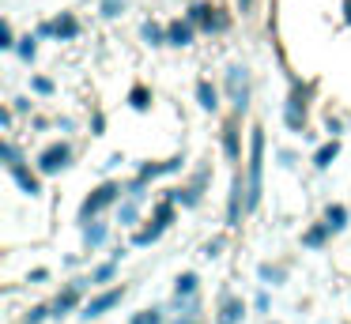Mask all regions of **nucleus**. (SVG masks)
I'll use <instances>...</instances> for the list:
<instances>
[{"instance_id": "42", "label": "nucleus", "mask_w": 351, "mask_h": 324, "mask_svg": "<svg viewBox=\"0 0 351 324\" xmlns=\"http://www.w3.org/2000/svg\"><path fill=\"white\" fill-rule=\"evenodd\" d=\"M49 275H53L49 268H31V271H27V283H31V286H38V283H49Z\"/></svg>"}, {"instance_id": "4", "label": "nucleus", "mask_w": 351, "mask_h": 324, "mask_svg": "<svg viewBox=\"0 0 351 324\" xmlns=\"http://www.w3.org/2000/svg\"><path fill=\"white\" fill-rule=\"evenodd\" d=\"M185 19L197 23V30L204 38H223V34H230V27H234V15H230L227 8L212 4V0H193V4L185 8Z\"/></svg>"}, {"instance_id": "13", "label": "nucleus", "mask_w": 351, "mask_h": 324, "mask_svg": "<svg viewBox=\"0 0 351 324\" xmlns=\"http://www.w3.org/2000/svg\"><path fill=\"white\" fill-rule=\"evenodd\" d=\"M245 321V298L234 294L230 286L219 290V301H215V324H242Z\"/></svg>"}, {"instance_id": "44", "label": "nucleus", "mask_w": 351, "mask_h": 324, "mask_svg": "<svg viewBox=\"0 0 351 324\" xmlns=\"http://www.w3.org/2000/svg\"><path fill=\"white\" fill-rule=\"evenodd\" d=\"M12 110H16V113H31L34 102H31V98H12Z\"/></svg>"}, {"instance_id": "10", "label": "nucleus", "mask_w": 351, "mask_h": 324, "mask_svg": "<svg viewBox=\"0 0 351 324\" xmlns=\"http://www.w3.org/2000/svg\"><path fill=\"white\" fill-rule=\"evenodd\" d=\"M242 113H227L219 128V151L230 166H242Z\"/></svg>"}, {"instance_id": "37", "label": "nucleus", "mask_w": 351, "mask_h": 324, "mask_svg": "<svg viewBox=\"0 0 351 324\" xmlns=\"http://www.w3.org/2000/svg\"><path fill=\"white\" fill-rule=\"evenodd\" d=\"M87 132H91V136H106V113H102V110H91V121H87Z\"/></svg>"}, {"instance_id": "49", "label": "nucleus", "mask_w": 351, "mask_h": 324, "mask_svg": "<svg viewBox=\"0 0 351 324\" xmlns=\"http://www.w3.org/2000/svg\"><path fill=\"white\" fill-rule=\"evenodd\" d=\"M53 125H57V128H61V132H72V128H76V121H72V117H57V121H53Z\"/></svg>"}, {"instance_id": "30", "label": "nucleus", "mask_w": 351, "mask_h": 324, "mask_svg": "<svg viewBox=\"0 0 351 324\" xmlns=\"http://www.w3.org/2000/svg\"><path fill=\"white\" fill-rule=\"evenodd\" d=\"M38 42H42V38L34 34V30H31V34H23V38H19V45H16V57L23 60V64H34V60H38Z\"/></svg>"}, {"instance_id": "16", "label": "nucleus", "mask_w": 351, "mask_h": 324, "mask_svg": "<svg viewBox=\"0 0 351 324\" xmlns=\"http://www.w3.org/2000/svg\"><path fill=\"white\" fill-rule=\"evenodd\" d=\"M167 230H170V226L159 223V219L152 215V219H144V223L129 234V245L132 249H152V245H159V241H162V234H167Z\"/></svg>"}, {"instance_id": "5", "label": "nucleus", "mask_w": 351, "mask_h": 324, "mask_svg": "<svg viewBox=\"0 0 351 324\" xmlns=\"http://www.w3.org/2000/svg\"><path fill=\"white\" fill-rule=\"evenodd\" d=\"M121 200H125V181H114V177H106L102 185H95L91 192L84 196V203H80L76 219H80V223H91V219L106 215L110 208H117Z\"/></svg>"}, {"instance_id": "3", "label": "nucleus", "mask_w": 351, "mask_h": 324, "mask_svg": "<svg viewBox=\"0 0 351 324\" xmlns=\"http://www.w3.org/2000/svg\"><path fill=\"white\" fill-rule=\"evenodd\" d=\"M223 95H227V105L230 113H250L253 105V72L250 64H242V60H234V64H227V72H223Z\"/></svg>"}, {"instance_id": "47", "label": "nucleus", "mask_w": 351, "mask_h": 324, "mask_svg": "<svg viewBox=\"0 0 351 324\" xmlns=\"http://www.w3.org/2000/svg\"><path fill=\"white\" fill-rule=\"evenodd\" d=\"M340 23H343V27H351V0H343V4H340Z\"/></svg>"}, {"instance_id": "51", "label": "nucleus", "mask_w": 351, "mask_h": 324, "mask_svg": "<svg viewBox=\"0 0 351 324\" xmlns=\"http://www.w3.org/2000/svg\"><path fill=\"white\" fill-rule=\"evenodd\" d=\"M31 125L38 128V132H46V128H49V121H46V117H31Z\"/></svg>"}, {"instance_id": "48", "label": "nucleus", "mask_w": 351, "mask_h": 324, "mask_svg": "<svg viewBox=\"0 0 351 324\" xmlns=\"http://www.w3.org/2000/svg\"><path fill=\"white\" fill-rule=\"evenodd\" d=\"M167 324H204V316H178L174 313V321H167Z\"/></svg>"}, {"instance_id": "8", "label": "nucleus", "mask_w": 351, "mask_h": 324, "mask_svg": "<svg viewBox=\"0 0 351 324\" xmlns=\"http://www.w3.org/2000/svg\"><path fill=\"white\" fill-rule=\"evenodd\" d=\"M72 162H76V147L69 140H53L34 155V166H38L42 177H61V173L72 170Z\"/></svg>"}, {"instance_id": "29", "label": "nucleus", "mask_w": 351, "mask_h": 324, "mask_svg": "<svg viewBox=\"0 0 351 324\" xmlns=\"http://www.w3.org/2000/svg\"><path fill=\"white\" fill-rule=\"evenodd\" d=\"M19 162H27V155H23V147H19L16 140H0V166L4 170H12V166H19Z\"/></svg>"}, {"instance_id": "35", "label": "nucleus", "mask_w": 351, "mask_h": 324, "mask_svg": "<svg viewBox=\"0 0 351 324\" xmlns=\"http://www.w3.org/2000/svg\"><path fill=\"white\" fill-rule=\"evenodd\" d=\"M125 12H129V0H99V19H106V23L121 19Z\"/></svg>"}, {"instance_id": "31", "label": "nucleus", "mask_w": 351, "mask_h": 324, "mask_svg": "<svg viewBox=\"0 0 351 324\" xmlns=\"http://www.w3.org/2000/svg\"><path fill=\"white\" fill-rule=\"evenodd\" d=\"M212 177H215L212 162H197V166H193V173H189V185L197 188V192H208V185H212Z\"/></svg>"}, {"instance_id": "9", "label": "nucleus", "mask_w": 351, "mask_h": 324, "mask_svg": "<svg viewBox=\"0 0 351 324\" xmlns=\"http://www.w3.org/2000/svg\"><path fill=\"white\" fill-rule=\"evenodd\" d=\"M125 294H129V286H121V283H110V286H99V290H91V298L84 301V309H80V321L84 324H91V321H102L106 313H114L117 306L125 301Z\"/></svg>"}, {"instance_id": "50", "label": "nucleus", "mask_w": 351, "mask_h": 324, "mask_svg": "<svg viewBox=\"0 0 351 324\" xmlns=\"http://www.w3.org/2000/svg\"><path fill=\"white\" fill-rule=\"evenodd\" d=\"M121 162H125L121 155H110V158H106V170H117V166H121Z\"/></svg>"}, {"instance_id": "52", "label": "nucleus", "mask_w": 351, "mask_h": 324, "mask_svg": "<svg viewBox=\"0 0 351 324\" xmlns=\"http://www.w3.org/2000/svg\"><path fill=\"white\" fill-rule=\"evenodd\" d=\"M268 324H280V321H268Z\"/></svg>"}, {"instance_id": "18", "label": "nucleus", "mask_w": 351, "mask_h": 324, "mask_svg": "<svg viewBox=\"0 0 351 324\" xmlns=\"http://www.w3.org/2000/svg\"><path fill=\"white\" fill-rule=\"evenodd\" d=\"M114 223H121V230H136V226L144 223V200L125 196V200L114 208Z\"/></svg>"}, {"instance_id": "25", "label": "nucleus", "mask_w": 351, "mask_h": 324, "mask_svg": "<svg viewBox=\"0 0 351 324\" xmlns=\"http://www.w3.org/2000/svg\"><path fill=\"white\" fill-rule=\"evenodd\" d=\"M125 102H129V110L147 113V110H152V102H155V95H152V87H147V83H132L129 95H125Z\"/></svg>"}, {"instance_id": "24", "label": "nucleus", "mask_w": 351, "mask_h": 324, "mask_svg": "<svg viewBox=\"0 0 351 324\" xmlns=\"http://www.w3.org/2000/svg\"><path fill=\"white\" fill-rule=\"evenodd\" d=\"M140 42H144L147 49H162V45H167V23L144 19L140 23Z\"/></svg>"}, {"instance_id": "15", "label": "nucleus", "mask_w": 351, "mask_h": 324, "mask_svg": "<svg viewBox=\"0 0 351 324\" xmlns=\"http://www.w3.org/2000/svg\"><path fill=\"white\" fill-rule=\"evenodd\" d=\"M197 38H200L197 23L185 19V15L167 23V45H170V49H189V45H197Z\"/></svg>"}, {"instance_id": "33", "label": "nucleus", "mask_w": 351, "mask_h": 324, "mask_svg": "<svg viewBox=\"0 0 351 324\" xmlns=\"http://www.w3.org/2000/svg\"><path fill=\"white\" fill-rule=\"evenodd\" d=\"M129 324H167V309H162V306H147V309H140V313H132Z\"/></svg>"}, {"instance_id": "7", "label": "nucleus", "mask_w": 351, "mask_h": 324, "mask_svg": "<svg viewBox=\"0 0 351 324\" xmlns=\"http://www.w3.org/2000/svg\"><path fill=\"white\" fill-rule=\"evenodd\" d=\"M87 290H95V283H91V275H72L69 283L61 286V290L49 298V309H53V321H64V316H72V313H80L84 309V294Z\"/></svg>"}, {"instance_id": "41", "label": "nucleus", "mask_w": 351, "mask_h": 324, "mask_svg": "<svg viewBox=\"0 0 351 324\" xmlns=\"http://www.w3.org/2000/svg\"><path fill=\"white\" fill-rule=\"evenodd\" d=\"M16 117H19V113L12 110V105H0V128H4V132H12V125H16Z\"/></svg>"}, {"instance_id": "38", "label": "nucleus", "mask_w": 351, "mask_h": 324, "mask_svg": "<svg viewBox=\"0 0 351 324\" xmlns=\"http://www.w3.org/2000/svg\"><path fill=\"white\" fill-rule=\"evenodd\" d=\"M223 249H227V238H223V234H219V238H208V241H204V256H208V260L223 256Z\"/></svg>"}, {"instance_id": "1", "label": "nucleus", "mask_w": 351, "mask_h": 324, "mask_svg": "<svg viewBox=\"0 0 351 324\" xmlns=\"http://www.w3.org/2000/svg\"><path fill=\"white\" fill-rule=\"evenodd\" d=\"M317 98V79L287 75V98H283V128L291 136H310V110Z\"/></svg>"}, {"instance_id": "12", "label": "nucleus", "mask_w": 351, "mask_h": 324, "mask_svg": "<svg viewBox=\"0 0 351 324\" xmlns=\"http://www.w3.org/2000/svg\"><path fill=\"white\" fill-rule=\"evenodd\" d=\"M185 170V151H178V155L170 158H147V162L136 166V173L144 181H159V177H174V173Z\"/></svg>"}, {"instance_id": "36", "label": "nucleus", "mask_w": 351, "mask_h": 324, "mask_svg": "<svg viewBox=\"0 0 351 324\" xmlns=\"http://www.w3.org/2000/svg\"><path fill=\"white\" fill-rule=\"evenodd\" d=\"M16 45H19V34H16V27H12V19H0V49L16 53Z\"/></svg>"}, {"instance_id": "14", "label": "nucleus", "mask_w": 351, "mask_h": 324, "mask_svg": "<svg viewBox=\"0 0 351 324\" xmlns=\"http://www.w3.org/2000/svg\"><path fill=\"white\" fill-rule=\"evenodd\" d=\"M110 234H114V226L106 223V219H91V223H80V238H84V253H99V249L110 245Z\"/></svg>"}, {"instance_id": "2", "label": "nucleus", "mask_w": 351, "mask_h": 324, "mask_svg": "<svg viewBox=\"0 0 351 324\" xmlns=\"http://www.w3.org/2000/svg\"><path fill=\"white\" fill-rule=\"evenodd\" d=\"M265 128L253 125L250 128V147H245V181H250V215L261 208V196H265Z\"/></svg>"}, {"instance_id": "34", "label": "nucleus", "mask_w": 351, "mask_h": 324, "mask_svg": "<svg viewBox=\"0 0 351 324\" xmlns=\"http://www.w3.org/2000/svg\"><path fill=\"white\" fill-rule=\"evenodd\" d=\"M31 95L34 98H53L57 95V83L49 79V75H42V72H31Z\"/></svg>"}, {"instance_id": "26", "label": "nucleus", "mask_w": 351, "mask_h": 324, "mask_svg": "<svg viewBox=\"0 0 351 324\" xmlns=\"http://www.w3.org/2000/svg\"><path fill=\"white\" fill-rule=\"evenodd\" d=\"M287 275H291L287 264H272V260L257 264V279H261L265 286H283V283H287Z\"/></svg>"}, {"instance_id": "32", "label": "nucleus", "mask_w": 351, "mask_h": 324, "mask_svg": "<svg viewBox=\"0 0 351 324\" xmlns=\"http://www.w3.org/2000/svg\"><path fill=\"white\" fill-rule=\"evenodd\" d=\"M53 321V309H49V301H38V306L23 309V316H19V324H46Z\"/></svg>"}, {"instance_id": "6", "label": "nucleus", "mask_w": 351, "mask_h": 324, "mask_svg": "<svg viewBox=\"0 0 351 324\" xmlns=\"http://www.w3.org/2000/svg\"><path fill=\"white\" fill-rule=\"evenodd\" d=\"M250 215V181H245V166H230V188H227V230H238Z\"/></svg>"}, {"instance_id": "19", "label": "nucleus", "mask_w": 351, "mask_h": 324, "mask_svg": "<svg viewBox=\"0 0 351 324\" xmlns=\"http://www.w3.org/2000/svg\"><path fill=\"white\" fill-rule=\"evenodd\" d=\"M332 238H336V234L328 230V223H325V219H317V223H310V226L302 230V249H310V253H321V249H325Z\"/></svg>"}, {"instance_id": "21", "label": "nucleus", "mask_w": 351, "mask_h": 324, "mask_svg": "<svg viewBox=\"0 0 351 324\" xmlns=\"http://www.w3.org/2000/svg\"><path fill=\"white\" fill-rule=\"evenodd\" d=\"M162 196H167V200H174L182 211H193V208H200V203H204V192H197L189 181H185V185H170Z\"/></svg>"}, {"instance_id": "39", "label": "nucleus", "mask_w": 351, "mask_h": 324, "mask_svg": "<svg viewBox=\"0 0 351 324\" xmlns=\"http://www.w3.org/2000/svg\"><path fill=\"white\" fill-rule=\"evenodd\" d=\"M34 34H38L42 42H57V30H53V19H42L38 27H34Z\"/></svg>"}, {"instance_id": "45", "label": "nucleus", "mask_w": 351, "mask_h": 324, "mask_svg": "<svg viewBox=\"0 0 351 324\" xmlns=\"http://www.w3.org/2000/svg\"><path fill=\"white\" fill-rule=\"evenodd\" d=\"M276 158H280V166H287V170L298 162V155H295V151H276Z\"/></svg>"}, {"instance_id": "23", "label": "nucleus", "mask_w": 351, "mask_h": 324, "mask_svg": "<svg viewBox=\"0 0 351 324\" xmlns=\"http://www.w3.org/2000/svg\"><path fill=\"white\" fill-rule=\"evenodd\" d=\"M321 219L328 223V230H332V234H343V230H348V223H351V208H348V203H325Z\"/></svg>"}, {"instance_id": "27", "label": "nucleus", "mask_w": 351, "mask_h": 324, "mask_svg": "<svg viewBox=\"0 0 351 324\" xmlns=\"http://www.w3.org/2000/svg\"><path fill=\"white\" fill-rule=\"evenodd\" d=\"M117 256H110V260H102V264H95L91 271H87V275H91V283H95V290H99V286H110L117 279Z\"/></svg>"}, {"instance_id": "40", "label": "nucleus", "mask_w": 351, "mask_h": 324, "mask_svg": "<svg viewBox=\"0 0 351 324\" xmlns=\"http://www.w3.org/2000/svg\"><path fill=\"white\" fill-rule=\"evenodd\" d=\"M253 309H257V313H268V309H272V294H268V286H261V290H257Z\"/></svg>"}, {"instance_id": "46", "label": "nucleus", "mask_w": 351, "mask_h": 324, "mask_svg": "<svg viewBox=\"0 0 351 324\" xmlns=\"http://www.w3.org/2000/svg\"><path fill=\"white\" fill-rule=\"evenodd\" d=\"M234 4H238V12H242V19H245V15H253V8H257V0H234Z\"/></svg>"}, {"instance_id": "20", "label": "nucleus", "mask_w": 351, "mask_h": 324, "mask_svg": "<svg viewBox=\"0 0 351 324\" xmlns=\"http://www.w3.org/2000/svg\"><path fill=\"white\" fill-rule=\"evenodd\" d=\"M53 30H57V42H76V38L84 34V23H80L76 12H57Z\"/></svg>"}, {"instance_id": "28", "label": "nucleus", "mask_w": 351, "mask_h": 324, "mask_svg": "<svg viewBox=\"0 0 351 324\" xmlns=\"http://www.w3.org/2000/svg\"><path fill=\"white\" fill-rule=\"evenodd\" d=\"M200 294V275L197 271H182L174 279V298H197Z\"/></svg>"}, {"instance_id": "17", "label": "nucleus", "mask_w": 351, "mask_h": 324, "mask_svg": "<svg viewBox=\"0 0 351 324\" xmlns=\"http://www.w3.org/2000/svg\"><path fill=\"white\" fill-rule=\"evenodd\" d=\"M193 95H197V105H200L204 113H219V110H223V98H227V95H223L219 83H212L208 75H200V79H197Z\"/></svg>"}, {"instance_id": "22", "label": "nucleus", "mask_w": 351, "mask_h": 324, "mask_svg": "<svg viewBox=\"0 0 351 324\" xmlns=\"http://www.w3.org/2000/svg\"><path fill=\"white\" fill-rule=\"evenodd\" d=\"M336 158H340V136H328L325 143H317V147H313V170H317V173L332 170Z\"/></svg>"}, {"instance_id": "43", "label": "nucleus", "mask_w": 351, "mask_h": 324, "mask_svg": "<svg viewBox=\"0 0 351 324\" xmlns=\"http://www.w3.org/2000/svg\"><path fill=\"white\" fill-rule=\"evenodd\" d=\"M325 132H328V136H343V121L328 113V117H325Z\"/></svg>"}, {"instance_id": "11", "label": "nucleus", "mask_w": 351, "mask_h": 324, "mask_svg": "<svg viewBox=\"0 0 351 324\" xmlns=\"http://www.w3.org/2000/svg\"><path fill=\"white\" fill-rule=\"evenodd\" d=\"M8 177H12V185L19 188V192L27 196V200H38L42 192H46V185H42V173H38V166L31 162V158H27V162H19V166H12L8 170Z\"/></svg>"}]
</instances>
